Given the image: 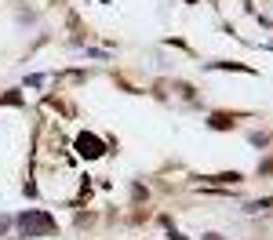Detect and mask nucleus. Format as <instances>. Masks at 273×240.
Wrapping results in <instances>:
<instances>
[{
	"instance_id": "nucleus-1",
	"label": "nucleus",
	"mask_w": 273,
	"mask_h": 240,
	"mask_svg": "<svg viewBox=\"0 0 273 240\" xmlns=\"http://www.w3.org/2000/svg\"><path fill=\"white\" fill-rule=\"evenodd\" d=\"M15 222H18L22 237H51L55 233V219L47 211H22Z\"/></svg>"
},
{
	"instance_id": "nucleus-2",
	"label": "nucleus",
	"mask_w": 273,
	"mask_h": 240,
	"mask_svg": "<svg viewBox=\"0 0 273 240\" xmlns=\"http://www.w3.org/2000/svg\"><path fill=\"white\" fill-rule=\"evenodd\" d=\"M77 153L80 157H84V160H99L102 153H106V146H102V139H99V135H77Z\"/></svg>"
},
{
	"instance_id": "nucleus-3",
	"label": "nucleus",
	"mask_w": 273,
	"mask_h": 240,
	"mask_svg": "<svg viewBox=\"0 0 273 240\" xmlns=\"http://www.w3.org/2000/svg\"><path fill=\"white\" fill-rule=\"evenodd\" d=\"M211 128H215V131H226V128H233V124H237V117H233V113H211Z\"/></svg>"
},
{
	"instance_id": "nucleus-4",
	"label": "nucleus",
	"mask_w": 273,
	"mask_h": 240,
	"mask_svg": "<svg viewBox=\"0 0 273 240\" xmlns=\"http://www.w3.org/2000/svg\"><path fill=\"white\" fill-rule=\"evenodd\" d=\"M211 182H222V186H237V182H241V171H222V175H211Z\"/></svg>"
},
{
	"instance_id": "nucleus-5",
	"label": "nucleus",
	"mask_w": 273,
	"mask_h": 240,
	"mask_svg": "<svg viewBox=\"0 0 273 240\" xmlns=\"http://www.w3.org/2000/svg\"><path fill=\"white\" fill-rule=\"evenodd\" d=\"M0 102H4V106H22V95H18V91H7Z\"/></svg>"
},
{
	"instance_id": "nucleus-6",
	"label": "nucleus",
	"mask_w": 273,
	"mask_h": 240,
	"mask_svg": "<svg viewBox=\"0 0 273 240\" xmlns=\"http://www.w3.org/2000/svg\"><path fill=\"white\" fill-rule=\"evenodd\" d=\"M11 222H15V219H11V215H0V237H4V233L11 230Z\"/></svg>"
},
{
	"instance_id": "nucleus-7",
	"label": "nucleus",
	"mask_w": 273,
	"mask_h": 240,
	"mask_svg": "<svg viewBox=\"0 0 273 240\" xmlns=\"http://www.w3.org/2000/svg\"><path fill=\"white\" fill-rule=\"evenodd\" d=\"M270 171H273V157L266 160V164H259V175H270Z\"/></svg>"
},
{
	"instance_id": "nucleus-8",
	"label": "nucleus",
	"mask_w": 273,
	"mask_h": 240,
	"mask_svg": "<svg viewBox=\"0 0 273 240\" xmlns=\"http://www.w3.org/2000/svg\"><path fill=\"white\" fill-rule=\"evenodd\" d=\"M204 240H222V237H219V233H208V237H204Z\"/></svg>"
}]
</instances>
